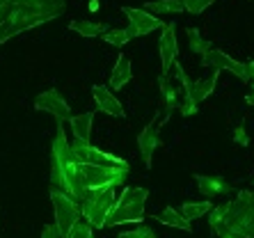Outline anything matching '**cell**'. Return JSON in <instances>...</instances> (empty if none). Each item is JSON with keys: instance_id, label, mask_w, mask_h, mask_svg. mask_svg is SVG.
I'll return each instance as SVG.
<instances>
[{"instance_id": "cell-24", "label": "cell", "mask_w": 254, "mask_h": 238, "mask_svg": "<svg viewBox=\"0 0 254 238\" xmlns=\"http://www.w3.org/2000/svg\"><path fill=\"white\" fill-rule=\"evenodd\" d=\"M101 39H103L106 44H110V46H115V48H122V46H126L133 37H130V32L126 28H108L106 32L101 35Z\"/></svg>"}, {"instance_id": "cell-27", "label": "cell", "mask_w": 254, "mask_h": 238, "mask_svg": "<svg viewBox=\"0 0 254 238\" xmlns=\"http://www.w3.org/2000/svg\"><path fill=\"white\" fill-rule=\"evenodd\" d=\"M179 110H181L184 117H192V115H197V110H199V103L190 94H184V99L179 101Z\"/></svg>"}, {"instance_id": "cell-3", "label": "cell", "mask_w": 254, "mask_h": 238, "mask_svg": "<svg viewBox=\"0 0 254 238\" xmlns=\"http://www.w3.org/2000/svg\"><path fill=\"white\" fill-rule=\"evenodd\" d=\"M215 238H254V190H241L236 199L211 208Z\"/></svg>"}, {"instance_id": "cell-23", "label": "cell", "mask_w": 254, "mask_h": 238, "mask_svg": "<svg viewBox=\"0 0 254 238\" xmlns=\"http://www.w3.org/2000/svg\"><path fill=\"white\" fill-rule=\"evenodd\" d=\"M147 12L179 14V12H184V0H154V2H147Z\"/></svg>"}, {"instance_id": "cell-22", "label": "cell", "mask_w": 254, "mask_h": 238, "mask_svg": "<svg viewBox=\"0 0 254 238\" xmlns=\"http://www.w3.org/2000/svg\"><path fill=\"white\" fill-rule=\"evenodd\" d=\"M213 204L211 202H184L181 208H179V213L184 215L188 222L197 220V218H204L206 213H211Z\"/></svg>"}, {"instance_id": "cell-2", "label": "cell", "mask_w": 254, "mask_h": 238, "mask_svg": "<svg viewBox=\"0 0 254 238\" xmlns=\"http://www.w3.org/2000/svg\"><path fill=\"white\" fill-rule=\"evenodd\" d=\"M51 188L66 192L78 204L87 197V190L83 185V161L71 149L62 124H58V133L51 144Z\"/></svg>"}, {"instance_id": "cell-31", "label": "cell", "mask_w": 254, "mask_h": 238, "mask_svg": "<svg viewBox=\"0 0 254 238\" xmlns=\"http://www.w3.org/2000/svg\"><path fill=\"white\" fill-rule=\"evenodd\" d=\"M42 238H66V236L60 232L55 225H46V227L42 229Z\"/></svg>"}, {"instance_id": "cell-7", "label": "cell", "mask_w": 254, "mask_h": 238, "mask_svg": "<svg viewBox=\"0 0 254 238\" xmlns=\"http://www.w3.org/2000/svg\"><path fill=\"white\" fill-rule=\"evenodd\" d=\"M51 202H53V213H55V227L66 236L73 222L80 220V204L76 199H71L66 192L51 188Z\"/></svg>"}, {"instance_id": "cell-30", "label": "cell", "mask_w": 254, "mask_h": 238, "mask_svg": "<svg viewBox=\"0 0 254 238\" xmlns=\"http://www.w3.org/2000/svg\"><path fill=\"white\" fill-rule=\"evenodd\" d=\"M234 142L241 144V147H248L250 144V135H248V131H245L243 124H238L236 128H234Z\"/></svg>"}, {"instance_id": "cell-19", "label": "cell", "mask_w": 254, "mask_h": 238, "mask_svg": "<svg viewBox=\"0 0 254 238\" xmlns=\"http://www.w3.org/2000/svg\"><path fill=\"white\" fill-rule=\"evenodd\" d=\"M92 121H94V113H83V115H71L69 117V126L73 131V137L76 140H83V142H89V135H92Z\"/></svg>"}, {"instance_id": "cell-8", "label": "cell", "mask_w": 254, "mask_h": 238, "mask_svg": "<svg viewBox=\"0 0 254 238\" xmlns=\"http://www.w3.org/2000/svg\"><path fill=\"white\" fill-rule=\"evenodd\" d=\"M71 149L80 156L83 163H92V165H101V167H117V170H130V165L124 161V158L106 154V151H101L99 147H92L89 142L76 140V137H73V142H71Z\"/></svg>"}, {"instance_id": "cell-32", "label": "cell", "mask_w": 254, "mask_h": 238, "mask_svg": "<svg viewBox=\"0 0 254 238\" xmlns=\"http://www.w3.org/2000/svg\"><path fill=\"white\" fill-rule=\"evenodd\" d=\"M89 9H99V0H92V2H89Z\"/></svg>"}, {"instance_id": "cell-15", "label": "cell", "mask_w": 254, "mask_h": 238, "mask_svg": "<svg viewBox=\"0 0 254 238\" xmlns=\"http://www.w3.org/2000/svg\"><path fill=\"white\" fill-rule=\"evenodd\" d=\"M158 85H160V99H163V108L167 110V115L172 110H177L179 108V101L184 99V89L181 85L170 76V73H160L158 78Z\"/></svg>"}, {"instance_id": "cell-16", "label": "cell", "mask_w": 254, "mask_h": 238, "mask_svg": "<svg viewBox=\"0 0 254 238\" xmlns=\"http://www.w3.org/2000/svg\"><path fill=\"white\" fill-rule=\"evenodd\" d=\"M195 183L204 197H220L234 192L229 181L222 177H213V174H195Z\"/></svg>"}, {"instance_id": "cell-26", "label": "cell", "mask_w": 254, "mask_h": 238, "mask_svg": "<svg viewBox=\"0 0 254 238\" xmlns=\"http://www.w3.org/2000/svg\"><path fill=\"white\" fill-rule=\"evenodd\" d=\"M66 238H94V232H92V225L87 220H76L73 227L66 232Z\"/></svg>"}, {"instance_id": "cell-17", "label": "cell", "mask_w": 254, "mask_h": 238, "mask_svg": "<svg viewBox=\"0 0 254 238\" xmlns=\"http://www.w3.org/2000/svg\"><path fill=\"white\" fill-rule=\"evenodd\" d=\"M128 80H130V60H128V55L122 53L117 58V64L113 66V73H110V85H108V87L113 89V92H119V89L124 87Z\"/></svg>"}, {"instance_id": "cell-12", "label": "cell", "mask_w": 254, "mask_h": 238, "mask_svg": "<svg viewBox=\"0 0 254 238\" xmlns=\"http://www.w3.org/2000/svg\"><path fill=\"white\" fill-rule=\"evenodd\" d=\"M179 53V42H177V25L174 23H163L160 28V69L163 73H170L174 60Z\"/></svg>"}, {"instance_id": "cell-9", "label": "cell", "mask_w": 254, "mask_h": 238, "mask_svg": "<svg viewBox=\"0 0 254 238\" xmlns=\"http://www.w3.org/2000/svg\"><path fill=\"white\" fill-rule=\"evenodd\" d=\"M122 12L126 14L128 18V32L130 37L135 39V37H144L149 32H154V30H160L163 28V21H160L156 14L147 12V9H135V7H124Z\"/></svg>"}, {"instance_id": "cell-5", "label": "cell", "mask_w": 254, "mask_h": 238, "mask_svg": "<svg viewBox=\"0 0 254 238\" xmlns=\"http://www.w3.org/2000/svg\"><path fill=\"white\" fill-rule=\"evenodd\" d=\"M115 199H117V190L113 185L110 188H103V190H94L89 192L80 202V218L87 220L94 229H103L106 227V218L113 208Z\"/></svg>"}, {"instance_id": "cell-13", "label": "cell", "mask_w": 254, "mask_h": 238, "mask_svg": "<svg viewBox=\"0 0 254 238\" xmlns=\"http://www.w3.org/2000/svg\"><path fill=\"white\" fill-rule=\"evenodd\" d=\"M92 96H94V103H96V110H99V113H106L117 119L126 117L119 99L113 94V89L108 87V85H94V87H92Z\"/></svg>"}, {"instance_id": "cell-6", "label": "cell", "mask_w": 254, "mask_h": 238, "mask_svg": "<svg viewBox=\"0 0 254 238\" xmlns=\"http://www.w3.org/2000/svg\"><path fill=\"white\" fill-rule=\"evenodd\" d=\"M130 170H117V167H101V165H92V163H83V185L85 190L94 192V190H103V188H117V185L126 183Z\"/></svg>"}, {"instance_id": "cell-14", "label": "cell", "mask_w": 254, "mask_h": 238, "mask_svg": "<svg viewBox=\"0 0 254 238\" xmlns=\"http://www.w3.org/2000/svg\"><path fill=\"white\" fill-rule=\"evenodd\" d=\"M137 147H140V156H142V161H144V165L151 167L156 149L160 147L158 121H151L149 126H144V128H142V133L137 135Z\"/></svg>"}, {"instance_id": "cell-21", "label": "cell", "mask_w": 254, "mask_h": 238, "mask_svg": "<svg viewBox=\"0 0 254 238\" xmlns=\"http://www.w3.org/2000/svg\"><path fill=\"white\" fill-rule=\"evenodd\" d=\"M69 30H73V32H78L80 37H101L103 32H106V25L99 23V21H87V18H78V21H71L69 23Z\"/></svg>"}, {"instance_id": "cell-11", "label": "cell", "mask_w": 254, "mask_h": 238, "mask_svg": "<svg viewBox=\"0 0 254 238\" xmlns=\"http://www.w3.org/2000/svg\"><path fill=\"white\" fill-rule=\"evenodd\" d=\"M201 66H213L215 71H231L234 76H238L243 83H248V66L245 62H238V60L229 58L227 53L218 51V48L213 46L206 55H201Z\"/></svg>"}, {"instance_id": "cell-10", "label": "cell", "mask_w": 254, "mask_h": 238, "mask_svg": "<svg viewBox=\"0 0 254 238\" xmlns=\"http://www.w3.org/2000/svg\"><path fill=\"white\" fill-rule=\"evenodd\" d=\"M35 110H39V113H51L55 119H58V124H64V121H69V117H71L69 103L64 101V96L60 94L58 89H46V92H42V94L37 96Z\"/></svg>"}, {"instance_id": "cell-4", "label": "cell", "mask_w": 254, "mask_h": 238, "mask_svg": "<svg viewBox=\"0 0 254 238\" xmlns=\"http://www.w3.org/2000/svg\"><path fill=\"white\" fill-rule=\"evenodd\" d=\"M149 197L147 188H130L126 185L122 195L115 199L113 208L106 218V227H117L124 222H140L144 218V202Z\"/></svg>"}, {"instance_id": "cell-1", "label": "cell", "mask_w": 254, "mask_h": 238, "mask_svg": "<svg viewBox=\"0 0 254 238\" xmlns=\"http://www.w3.org/2000/svg\"><path fill=\"white\" fill-rule=\"evenodd\" d=\"M64 12V0H0V46Z\"/></svg>"}, {"instance_id": "cell-29", "label": "cell", "mask_w": 254, "mask_h": 238, "mask_svg": "<svg viewBox=\"0 0 254 238\" xmlns=\"http://www.w3.org/2000/svg\"><path fill=\"white\" fill-rule=\"evenodd\" d=\"M215 0H184V9H188L190 14H201L204 9L213 5Z\"/></svg>"}, {"instance_id": "cell-28", "label": "cell", "mask_w": 254, "mask_h": 238, "mask_svg": "<svg viewBox=\"0 0 254 238\" xmlns=\"http://www.w3.org/2000/svg\"><path fill=\"white\" fill-rule=\"evenodd\" d=\"M119 238H156L154 229H149L147 225H140L135 229H130V232H122Z\"/></svg>"}, {"instance_id": "cell-20", "label": "cell", "mask_w": 254, "mask_h": 238, "mask_svg": "<svg viewBox=\"0 0 254 238\" xmlns=\"http://www.w3.org/2000/svg\"><path fill=\"white\" fill-rule=\"evenodd\" d=\"M154 220L160 222V225H167V227H177V229H184V232H192V225L186 220L184 215L179 213L177 208H163L160 213L154 215Z\"/></svg>"}, {"instance_id": "cell-18", "label": "cell", "mask_w": 254, "mask_h": 238, "mask_svg": "<svg viewBox=\"0 0 254 238\" xmlns=\"http://www.w3.org/2000/svg\"><path fill=\"white\" fill-rule=\"evenodd\" d=\"M218 76H220V71H213L211 76H204V78H199V80H195V83H190V96H192L197 103L206 101L208 96L213 94V89H215Z\"/></svg>"}, {"instance_id": "cell-25", "label": "cell", "mask_w": 254, "mask_h": 238, "mask_svg": "<svg viewBox=\"0 0 254 238\" xmlns=\"http://www.w3.org/2000/svg\"><path fill=\"white\" fill-rule=\"evenodd\" d=\"M188 44H190V51H192V53L195 55H206L208 51H211L213 48V44L208 42V39H204V37H201V32L197 28H190L188 30Z\"/></svg>"}]
</instances>
